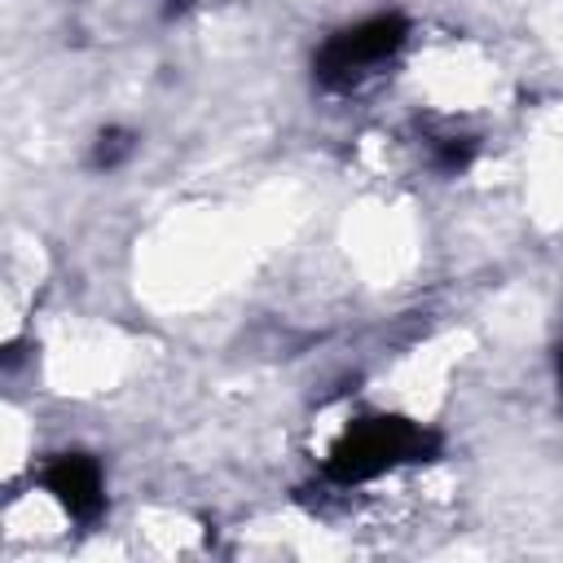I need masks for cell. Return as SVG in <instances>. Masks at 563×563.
<instances>
[{
  "label": "cell",
  "mask_w": 563,
  "mask_h": 563,
  "mask_svg": "<svg viewBox=\"0 0 563 563\" xmlns=\"http://www.w3.org/2000/svg\"><path fill=\"white\" fill-rule=\"evenodd\" d=\"M440 449V435L400 418V413H369V418H356L343 427V435L330 444L325 453V479L330 484H365V479H378L405 462H427L435 457Z\"/></svg>",
  "instance_id": "1"
},
{
  "label": "cell",
  "mask_w": 563,
  "mask_h": 563,
  "mask_svg": "<svg viewBox=\"0 0 563 563\" xmlns=\"http://www.w3.org/2000/svg\"><path fill=\"white\" fill-rule=\"evenodd\" d=\"M128 150H132V132H123V128H110V132H101V136H97L92 163H97V167H114V163H119Z\"/></svg>",
  "instance_id": "4"
},
{
  "label": "cell",
  "mask_w": 563,
  "mask_h": 563,
  "mask_svg": "<svg viewBox=\"0 0 563 563\" xmlns=\"http://www.w3.org/2000/svg\"><path fill=\"white\" fill-rule=\"evenodd\" d=\"M44 488L79 523H88V519L101 515V501H106V493H101V466L88 453H62L57 462H48L44 466Z\"/></svg>",
  "instance_id": "3"
},
{
  "label": "cell",
  "mask_w": 563,
  "mask_h": 563,
  "mask_svg": "<svg viewBox=\"0 0 563 563\" xmlns=\"http://www.w3.org/2000/svg\"><path fill=\"white\" fill-rule=\"evenodd\" d=\"M559 383H563V352H559Z\"/></svg>",
  "instance_id": "5"
},
{
  "label": "cell",
  "mask_w": 563,
  "mask_h": 563,
  "mask_svg": "<svg viewBox=\"0 0 563 563\" xmlns=\"http://www.w3.org/2000/svg\"><path fill=\"white\" fill-rule=\"evenodd\" d=\"M405 40H409V22H405L400 13H378V18H365V22H356V26L334 31V35L321 44L312 70H317V79H321L325 88H352V84H361L374 66L391 62V57L405 48Z\"/></svg>",
  "instance_id": "2"
}]
</instances>
